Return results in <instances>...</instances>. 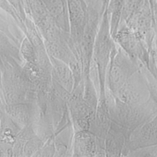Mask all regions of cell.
I'll return each instance as SVG.
<instances>
[{
  "label": "cell",
  "mask_w": 157,
  "mask_h": 157,
  "mask_svg": "<svg viewBox=\"0 0 157 157\" xmlns=\"http://www.w3.org/2000/svg\"><path fill=\"white\" fill-rule=\"evenodd\" d=\"M131 156H157V145L145 147L131 151Z\"/></svg>",
  "instance_id": "obj_14"
},
{
  "label": "cell",
  "mask_w": 157,
  "mask_h": 157,
  "mask_svg": "<svg viewBox=\"0 0 157 157\" xmlns=\"http://www.w3.org/2000/svg\"><path fill=\"white\" fill-rule=\"evenodd\" d=\"M115 96L129 104H142L150 99L146 80L140 68L127 79Z\"/></svg>",
  "instance_id": "obj_4"
},
{
  "label": "cell",
  "mask_w": 157,
  "mask_h": 157,
  "mask_svg": "<svg viewBox=\"0 0 157 157\" xmlns=\"http://www.w3.org/2000/svg\"><path fill=\"white\" fill-rule=\"evenodd\" d=\"M153 145H157V136H156V139H155V140H154Z\"/></svg>",
  "instance_id": "obj_15"
},
{
  "label": "cell",
  "mask_w": 157,
  "mask_h": 157,
  "mask_svg": "<svg viewBox=\"0 0 157 157\" xmlns=\"http://www.w3.org/2000/svg\"><path fill=\"white\" fill-rule=\"evenodd\" d=\"M129 137L128 133L112 121L105 139V155L110 156L123 155Z\"/></svg>",
  "instance_id": "obj_6"
},
{
  "label": "cell",
  "mask_w": 157,
  "mask_h": 157,
  "mask_svg": "<svg viewBox=\"0 0 157 157\" xmlns=\"http://www.w3.org/2000/svg\"><path fill=\"white\" fill-rule=\"evenodd\" d=\"M156 34H157V33H156Z\"/></svg>",
  "instance_id": "obj_16"
},
{
  "label": "cell",
  "mask_w": 157,
  "mask_h": 157,
  "mask_svg": "<svg viewBox=\"0 0 157 157\" xmlns=\"http://www.w3.org/2000/svg\"><path fill=\"white\" fill-rule=\"evenodd\" d=\"M115 36L117 42L135 63L149 69L152 54L138 34L126 25L117 31Z\"/></svg>",
  "instance_id": "obj_3"
},
{
  "label": "cell",
  "mask_w": 157,
  "mask_h": 157,
  "mask_svg": "<svg viewBox=\"0 0 157 157\" xmlns=\"http://www.w3.org/2000/svg\"><path fill=\"white\" fill-rule=\"evenodd\" d=\"M44 145V141L37 134L31 137L26 143L23 156H35Z\"/></svg>",
  "instance_id": "obj_13"
},
{
  "label": "cell",
  "mask_w": 157,
  "mask_h": 157,
  "mask_svg": "<svg viewBox=\"0 0 157 157\" xmlns=\"http://www.w3.org/2000/svg\"><path fill=\"white\" fill-rule=\"evenodd\" d=\"M4 112L21 129L33 124L36 118L34 103L22 102L4 105Z\"/></svg>",
  "instance_id": "obj_7"
},
{
  "label": "cell",
  "mask_w": 157,
  "mask_h": 157,
  "mask_svg": "<svg viewBox=\"0 0 157 157\" xmlns=\"http://www.w3.org/2000/svg\"><path fill=\"white\" fill-rule=\"evenodd\" d=\"M125 0H112L110 4V12L111 13L110 34L115 35L117 32L120 18L123 13Z\"/></svg>",
  "instance_id": "obj_10"
},
{
  "label": "cell",
  "mask_w": 157,
  "mask_h": 157,
  "mask_svg": "<svg viewBox=\"0 0 157 157\" xmlns=\"http://www.w3.org/2000/svg\"><path fill=\"white\" fill-rule=\"evenodd\" d=\"M69 10L71 24L76 29V32L80 33L83 21V16L81 9L75 1L70 0L69 2Z\"/></svg>",
  "instance_id": "obj_11"
},
{
  "label": "cell",
  "mask_w": 157,
  "mask_h": 157,
  "mask_svg": "<svg viewBox=\"0 0 157 157\" xmlns=\"http://www.w3.org/2000/svg\"><path fill=\"white\" fill-rule=\"evenodd\" d=\"M49 57L52 65V79L72 93L74 88V78L69 64L55 58Z\"/></svg>",
  "instance_id": "obj_9"
},
{
  "label": "cell",
  "mask_w": 157,
  "mask_h": 157,
  "mask_svg": "<svg viewBox=\"0 0 157 157\" xmlns=\"http://www.w3.org/2000/svg\"><path fill=\"white\" fill-rule=\"evenodd\" d=\"M139 68L140 66L121 47L117 50L113 45L107 69V83L111 93L115 95L127 79Z\"/></svg>",
  "instance_id": "obj_2"
},
{
  "label": "cell",
  "mask_w": 157,
  "mask_h": 157,
  "mask_svg": "<svg viewBox=\"0 0 157 157\" xmlns=\"http://www.w3.org/2000/svg\"><path fill=\"white\" fill-rule=\"evenodd\" d=\"M74 156H94L98 153V143L96 136L90 131L76 132L73 138Z\"/></svg>",
  "instance_id": "obj_8"
},
{
  "label": "cell",
  "mask_w": 157,
  "mask_h": 157,
  "mask_svg": "<svg viewBox=\"0 0 157 157\" xmlns=\"http://www.w3.org/2000/svg\"><path fill=\"white\" fill-rule=\"evenodd\" d=\"M109 104L110 118L130 136L137 128L157 113V105L150 98L140 104H129L115 96V101Z\"/></svg>",
  "instance_id": "obj_1"
},
{
  "label": "cell",
  "mask_w": 157,
  "mask_h": 157,
  "mask_svg": "<svg viewBox=\"0 0 157 157\" xmlns=\"http://www.w3.org/2000/svg\"><path fill=\"white\" fill-rule=\"evenodd\" d=\"M140 69L145 78L150 93V98L157 105V78L155 77L145 66H141Z\"/></svg>",
  "instance_id": "obj_12"
},
{
  "label": "cell",
  "mask_w": 157,
  "mask_h": 157,
  "mask_svg": "<svg viewBox=\"0 0 157 157\" xmlns=\"http://www.w3.org/2000/svg\"><path fill=\"white\" fill-rule=\"evenodd\" d=\"M156 136L157 113L131 133L123 155L128 156L129 153L133 150L153 145Z\"/></svg>",
  "instance_id": "obj_5"
}]
</instances>
